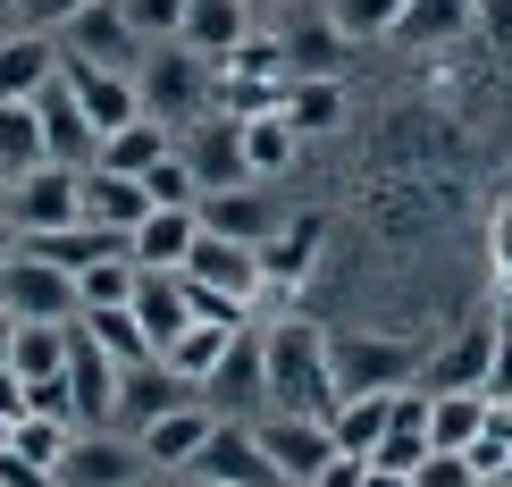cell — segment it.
<instances>
[{"instance_id": "obj_1", "label": "cell", "mask_w": 512, "mask_h": 487, "mask_svg": "<svg viewBox=\"0 0 512 487\" xmlns=\"http://www.w3.org/2000/svg\"><path fill=\"white\" fill-rule=\"evenodd\" d=\"M261 362H269V412H336V370H328V336L311 320H277L261 328Z\"/></svg>"}, {"instance_id": "obj_2", "label": "cell", "mask_w": 512, "mask_h": 487, "mask_svg": "<svg viewBox=\"0 0 512 487\" xmlns=\"http://www.w3.org/2000/svg\"><path fill=\"white\" fill-rule=\"evenodd\" d=\"M185 286H194V311L202 320H227L236 328L252 303H261V286H269V261H261V244H236V236H194V252H185Z\"/></svg>"}, {"instance_id": "obj_3", "label": "cell", "mask_w": 512, "mask_h": 487, "mask_svg": "<svg viewBox=\"0 0 512 487\" xmlns=\"http://www.w3.org/2000/svg\"><path fill=\"white\" fill-rule=\"evenodd\" d=\"M135 93H143V118L194 126L210 101H219V68H210L202 51H185V42H152V51L135 59Z\"/></svg>"}, {"instance_id": "obj_4", "label": "cell", "mask_w": 512, "mask_h": 487, "mask_svg": "<svg viewBox=\"0 0 512 487\" xmlns=\"http://www.w3.org/2000/svg\"><path fill=\"white\" fill-rule=\"evenodd\" d=\"M0 210L17 219V236H51V227H76V219H84V168L42 160V168H26V177H9Z\"/></svg>"}, {"instance_id": "obj_5", "label": "cell", "mask_w": 512, "mask_h": 487, "mask_svg": "<svg viewBox=\"0 0 512 487\" xmlns=\"http://www.w3.org/2000/svg\"><path fill=\"white\" fill-rule=\"evenodd\" d=\"M252 437H261V454L277 462V479H286V487H311L336 454H345V446H336V429H328V420H311V412H261V420H252Z\"/></svg>"}, {"instance_id": "obj_6", "label": "cell", "mask_w": 512, "mask_h": 487, "mask_svg": "<svg viewBox=\"0 0 512 487\" xmlns=\"http://www.w3.org/2000/svg\"><path fill=\"white\" fill-rule=\"evenodd\" d=\"M0 303L17 311V320H76V269H59V261H42L34 244H17L9 261H0Z\"/></svg>"}, {"instance_id": "obj_7", "label": "cell", "mask_w": 512, "mask_h": 487, "mask_svg": "<svg viewBox=\"0 0 512 487\" xmlns=\"http://www.w3.org/2000/svg\"><path fill=\"white\" fill-rule=\"evenodd\" d=\"M177 152H185V168H194L202 194L252 185V168H244V118L236 110H202L194 126H177Z\"/></svg>"}, {"instance_id": "obj_8", "label": "cell", "mask_w": 512, "mask_h": 487, "mask_svg": "<svg viewBox=\"0 0 512 487\" xmlns=\"http://www.w3.org/2000/svg\"><path fill=\"white\" fill-rule=\"evenodd\" d=\"M328 370H336V404L345 395H395L412 378V353L395 336H328Z\"/></svg>"}, {"instance_id": "obj_9", "label": "cell", "mask_w": 512, "mask_h": 487, "mask_svg": "<svg viewBox=\"0 0 512 487\" xmlns=\"http://www.w3.org/2000/svg\"><path fill=\"white\" fill-rule=\"evenodd\" d=\"M59 84L76 93V110L93 118V135H118V126L143 118V93H135V68H93V59H59Z\"/></svg>"}, {"instance_id": "obj_10", "label": "cell", "mask_w": 512, "mask_h": 487, "mask_svg": "<svg viewBox=\"0 0 512 487\" xmlns=\"http://www.w3.org/2000/svg\"><path fill=\"white\" fill-rule=\"evenodd\" d=\"M185 479H210V487H286V479H277V462L261 454V437H252V420H219Z\"/></svg>"}, {"instance_id": "obj_11", "label": "cell", "mask_w": 512, "mask_h": 487, "mask_svg": "<svg viewBox=\"0 0 512 487\" xmlns=\"http://www.w3.org/2000/svg\"><path fill=\"white\" fill-rule=\"evenodd\" d=\"M59 59H93V68H135V59H143V42H135V26H126V9H118V0H84L68 26H59Z\"/></svg>"}, {"instance_id": "obj_12", "label": "cell", "mask_w": 512, "mask_h": 487, "mask_svg": "<svg viewBox=\"0 0 512 487\" xmlns=\"http://www.w3.org/2000/svg\"><path fill=\"white\" fill-rule=\"evenodd\" d=\"M202 404L219 420H261L269 412V362H261V336H236L227 362L202 378Z\"/></svg>"}, {"instance_id": "obj_13", "label": "cell", "mask_w": 512, "mask_h": 487, "mask_svg": "<svg viewBox=\"0 0 512 487\" xmlns=\"http://www.w3.org/2000/svg\"><path fill=\"white\" fill-rule=\"evenodd\" d=\"M152 462H143L135 437H101V429H76L68 454H59V487H135Z\"/></svg>"}, {"instance_id": "obj_14", "label": "cell", "mask_w": 512, "mask_h": 487, "mask_svg": "<svg viewBox=\"0 0 512 487\" xmlns=\"http://www.w3.org/2000/svg\"><path fill=\"white\" fill-rule=\"evenodd\" d=\"M210 429H219V412H210V404H168V412H152L135 429V446H143L152 471H194V454L210 446Z\"/></svg>"}, {"instance_id": "obj_15", "label": "cell", "mask_w": 512, "mask_h": 487, "mask_svg": "<svg viewBox=\"0 0 512 487\" xmlns=\"http://www.w3.org/2000/svg\"><path fill=\"white\" fill-rule=\"evenodd\" d=\"M135 320H143V336H152V353H168L185 328L202 320V311H194V286H185V269H143V278H135Z\"/></svg>"}, {"instance_id": "obj_16", "label": "cell", "mask_w": 512, "mask_h": 487, "mask_svg": "<svg viewBox=\"0 0 512 487\" xmlns=\"http://www.w3.org/2000/svg\"><path fill=\"white\" fill-rule=\"evenodd\" d=\"M59 84V34L9 26L0 34V101H42Z\"/></svg>"}, {"instance_id": "obj_17", "label": "cell", "mask_w": 512, "mask_h": 487, "mask_svg": "<svg viewBox=\"0 0 512 487\" xmlns=\"http://www.w3.org/2000/svg\"><path fill=\"white\" fill-rule=\"evenodd\" d=\"M152 185L143 177H118V168H84V219L110 227V236H135L143 219H152Z\"/></svg>"}, {"instance_id": "obj_18", "label": "cell", "mask_w": 512, "mask_h": 487, "mask_svg": "<svg viewBox=\"0 0 512 487\" xmlns=\"http://www.w3.org/2000/svg\"><path fill=\"white\" fill-rule=\"evenodd\" d=\"M252 34H261L252 26V0H194V9H185V51H202L210 68H227Z\"/></svg>"}, {"instance_id": "obj_19", "label": "cell", "mask_w": 512, "mask_h": 487, "mask_svg": "<svg viewBox=\"0 0 512 487\" xmlns=\"http://www.w3.org/2000/svg\"><path fill=\"white\" fill-rule=\"evenodd\" d=\"M194 236H202V210H194V202H160L152 219L126 236V252H135V269H185Z\"/></svg>"}, {"instance_id": "obj_20", "label": "cell", "mask_w": 512, "mask_h": 487, "mask_svg": "<svg viewBox=\"0 0 512 487\" xmlns=\"http://www.w3.org/2000/svg\"><path fill=\"white\" fill-rule=\"evenodd\" d=\"M194 210H202L210 236H236V244H269V236H277V219H286V210H277L261 185H227V194H202Z\"/></svg>"}, {"instance_id": "obj_21", "label": "cell", "mask_w": 512, "mask_h": 487, "mask_svg": "<svg viewBox=\"0 0 512 487\" xmlns=\"http://www.w3.org/2000/svg\"><path fill=\"white\" fill-rule=\"evenodd\" d=\"M68 404H76V429H101L118 412V362L76 328V353H68Z\"/></svg>"}, {"instance_id": "obj_22", "label": "cell", "mask_w": 512, "mask_h": 487, "mask_svg": "<svg viewBox=\"0 0 512 487\" xmlns=\"http://www.w3.org/2000/svg\"><path fill=\"white\" fill-rule=\"evenodd\" d=\"M34 110H42V152H51L59 168H93V160H101V135H93V118L76 110V93H68V84H51V93H42Z\"/></svg>"}, {"instance_id": "obj_23", "label": "cell", "mask_w": 512, "mask_h": 487, "mask_svg": "<svg viewBox=\"0 0 512 487\" xmlns=\"http://www.w3.org/2000/svg\"><path fill=\"white\" fill-rule=\"evenodd\" d=\"M294 160H303V135H294V118H286V110H244V168H252V185L286 177Z\"/></svg>"}, {"instance_id": "obj_24", "label": "cell", "mask_w": 512, "mask_h": 487, "mask_svg": "<svg viewBox=\"0 0 512 487\" xmlns=\"http://www.w3.org/2000/svg\"><path fill=\"white\" fill-rule=\"evenodd\" d=\"M68 353H76V320H17V345H9V370L26 378H68Z\"/></svg>"}, {"instance_id": "obj_25", "label": "cell", "mask_w": 512, "mask_h": 487, "mask_svg": "<svg viewBox=\"0 0 512 487\" xmlns=\"http://www.w3.org/2000/svg\"><path fill=\"white\" fill-rule=\"evenodd\" d=\"M168 404H185V378L168 370L160 353H152V362H126V370H118V420H126V429H143V420L168 412Z\"/></svg>"}, {"instance_id": "obj_26", "label": "cell", "mask_w": 512, "mask_h": 487, "mask_svg": "<svg viewBox=\"0 0 512 487\" xmlns=\"http://www.w3.org/2000/svg\"><path fill=\"white\" fill-rule=\"evenodd\" d=\"M168 152H177V126L135 118V126H118V135H101V160H93V168H118V177H152Z\"/></svg>"}, {"instance_id": "obj_27", "label": "cell", "mask_w": 512, "mask_h": 487, "mask_svg": "<svg viewBox=\"0 0 512 487\" xmlns=\"http://www.w3.org/2000/svg\"><path fill=\"white\" fill-rule=\"evenodd\" d=\"M277 110L294 118V135H303V143L311 135H336V126H345V76H294Z\"/></svg>"}, {"instance_id": "obj_28", "label": "cell", "mask_w": 512, "mask_h": 487, "mask_svg": "<svg viewBox=\"0 0 512 487\" xmlns=\"http://www.w3.org/2000/svg\"><path fill=\"white\" fill-rule=\"evenodd\" d=\"M479 420H487V387H437V395H429V446L471 454Z\"/></svg>"}, {"instance_id": "obj_29", "label": "cell", "mask_w": 512, "mask_h": 487, "mask_svg": "<svg viewBox=\"0 0 512 487\" xmlns=\"http://www.w3.org/2000/svg\"><path fill=\"white\" fill-rule=\"evenodd\" d=\"M277 42H286V68H294V76H336V68H345V34H336L328 9H319V17H294Z\"/></svg>"}, {"instance_id": "obj_30", "label": "cell", "mask_w": 512, "mask_h": 487, "mask_svg": "<svg viewBox=\"0 0 512 487\" xmlns=\"http://www.w3.org/2000/svg\"><path fill=\"white\" fill-rule=\"evenodd\" d=\"M395 395H403V387H395ZM395 395H345V404L328 412V429H336V446L370 462V454H378V437L395 429Z\"/></svg>"}, {"instance_id": "obj_31", "label": "cell", "mask_w": 512, "mask_h": 487, "mask_svg": "<svg viewBox=\"0 0 512 487\" xmlns=\"http://www.w3.org/2000/svg\"><path fill=\"white\" fill-rule=\"evenodd\" d=\"M319 244H328V210H303V219H277V236L261 244L269 278H303V269L319 261Z\"/></svg>"}, {"instance_id": "obj_32", "label": "cell", "mask_w": 512, "mask_h": 487, "mask_svg": "<svg viewBox=\"0 0 512 487\" xmlns=\"http://www.w3.org/2000/svg\"><path fill=\"white\" fill-rule=\"evenodd\" d=\"M227 345H236V328H227V320H194V328H185V336H177V345H168V353H160V362H168V370H177V378H185V387H202V378H210V370H219V362H227Z\"/></svg>"}, {"instance_id": "obj_33", "label": "cell", "mask_w": 512, "mask_h": 487, "mask_svg": "<svg viewBox=\"0 0 512 487\" xmlns=\"http://www.w3.org/2000/svg\"><path fill=\"white\" fill-rule=\"evenodd\" d=\"M479 26V0H412L403 9V42H420V51H437V42H454V34H471Z\"/></svg>"}, {"instance_id": "obj_34", "label": "cell", "mask_w": 512, "mask_h": 487, "mask_svg": "<svg viewBox=\"0 0 512 487\" xmlns=\"http://www.w3.org/2000/svg\"><path fill=\"white\" fill-rule=\"evenodd\" d=\"M76 328L93 336L101 353L126 370V362H152V336H143V320H135V303H118V311H76Z\"/></svg>"}, {"instance_id": "obj_35", "label": "cell", "mask_w": 512, "mask_h": 487, "mask_svg": "<svg viewBox=\"0 0 512 487\" xmlns=\"http://www.w3.org/2000/svg\"><path fill=\"white\" fill-rule=\"evenodd\" d=\"M487 362H496V328H462L454 345L437 353V370H429V395H437V387H487Z\"/></svg>"}, {"instance_id": "obj_36", "label": "cell", "mask_w": 512, "mask_h": 487, "mask_svg": "<svg viewBox=\"0 0 512 487\" xmlns=\"http://www.w3.org/2000/svg\"><path fill=\"white\" fill-rule=\"evenodd\" d=\"M51 152H42V110L34 101H0V168L9 177H26V168H42Z\"/></svg>"}, {"instance_id": "obj_37", "label": "cell", "mask_w": 512, "mask_h": 487, "mask_svg": "<svg viewBox=\"0 0 512 487\" xmlns=\"http://www.w3.org/2000/svg\"><path fill=\"white\" fill-rule=\"evenodd\" d=\"M68 437H76V420H59V412H17L9 454H26L34 471H51V479H59V454H68Z\"/></svg>"}, {"instance_id": "obj_38", "label": "cell", "mask_w": 512, "mask_h": 487, "mask_svg": "<svg viewBox=\"0 0 512 487\" xmlns=\"http://www.w3.org/2000/svg\"><path fill=\"white\" fill-rule=\"evenodd\" d=\"M135 252H110V261H93V269H76V303L84 311H118V303H135Z\"/></svg>"}, {"instance_id": "obj_39", "label": "cell", "mask_w": 512, "mask_h": 487, "mask_svg": "<svg viewBox=\"0 0 512 487\" xmlns=\"http://www.w3.org/2000/svg\"><path fill=\"white\" fill-rule=\"evenodd\" d=\"M471 471L479 479H512V404H496V395H487V420L471 437Z\"/></svg>"}, {"instance_id": "obj_40", "label": "cell", "mask_w": 512, "mask_h": 487, "mask_svg": "<svg viewBox=\"0 0 512 487\" xmlns=\"http://www.w3.org/2000/svg\"><path fill=\"white\" fill-rule=\"evenodd\" d=\"M403 9H412V0H328V17H336V34H345V42H378V34H395V26H403Z\"/></svg>"}, {"instance_id": "obj_41", "label": "cell", "mask_w": 512, "mask_h": 487, "mask_svg": "<svg viewBox=\"0 0 512 487\" xmlns=\"http://www.w3.org/2000/svg\"><path fill=\"white\" fill-rule=\"evenodd\" d=\"M126 9V26H135V42L152 51V42H185V9L194 0H118Z\"/></svg>"}, {"instance_id": "obj_42", "label": "cell", "mask_w": 512, "mask_h": 487, "mask_svg": "<svg viewBox=\"0 0 512 487\" xmlns=\"http://www.w3.org/2000/svg\"><path fill=\"white\" fill-rule=\"evenodd\" d=\"M412 487H479V471H471V454L429 446V454H420V471H412Z\"/></svg>"}, {"instance_id": "obj_43", "label": "cell", "mask_w": 512, "mask_h": 487, "mask_svg": "<svg viewBox=\"0 0 512 487\" xmlns=\"http://www.w3.org/2000/svg\"><path fill=\"white\" fill-rule=\"evenodd\" d=\"M143 185H152V202H202V185H194V168H185V152H168Z\"/></svg>"}, {"instance_id": "obj_44", "label": "cell", "mask_w": 512, "mask_h": 487, "mask_svg": "<svg viewBox=\"0 0 512 487\" xmlns=\"http://www.w3.org/2000/svg\"><path fill=\"white\" fill-rule=\"evenodd\" d=\"M76 9H84V0H17V26H34V34H59Z\"/></svg>"}, {"instance_id": "obj_45", "label": "cell", "mask_w": 512, "mask_h": 487, "mask_svg": "<svg viewBox=\"0 0 512 487\" xmlns=\"http://www.w3.org/2000/svg\"><path fill=\"white\" fill-rule=\"evenodd\" d=\"M479 34L496 42V51H512V0H479Z\"/></svg>"}, {"instance_id": "obj_46", "label": "cell", "mask_w": 512, "mask_h": 487, "mask_svg": "<svg viewBox=\"0 0 512 487\" xmlns=\"http://www.w3.org/2000/svg\"><path fill=\"white\" fill-rule=\"evenodd\" d=\"M311 487H370V462H361V454H336V462H328V471H319Z\"/></svg>"}, {"instance_id": "obj_47", "label": "cell", "mask_w": 512, "mask_h": 487, "mask_svg": "<svg viewBox=\"0 0 512 487\" xmlns=\"http://www.w3.org/2000/svg\"><path fill=\"white\" fill-rule=\"evenodd\" d=\"M487 395H496V404H512V328L496 336V362H487Z\"/></svg>"}, {"instance_id": "obj_48", "label": "cell", "mask_w": 512, "mask_h": 487, "mask_svg": "<svg viewBox=\"0 0 512 487\" xmlns=\"http://www.w3.org/2000/svg\"><path fill=\"white\" fill-rule=\"evenodd\" d=\"M17 412H26V378L0 362V420H17Z\"/></svg>"}, {"instance_id": "obj_49", "label": "cell", "mask_w": 512, "mask_h": 487, "mask_svg": "<svg viewBox=\"0 0 512 487\" xmlns=\"http://www.w3.org/2000/svg\"><path fill=\"white\" fill-rule=\"evenodd\" d=\"M487 244H496V261L512 269V194H504V210H496V227H487Z\"/></svg>"}, {"instance_id": "obj_50", "label": "cell", "mask_w": 512, "mask_h": 487, "mask_svg": "<svg viewBox=\"0 0 512 487\" xmlns=\"http://www.w3.org/2000/svg\"><path fill=\"white\" fill-rule=\"evenodd\" d=\"M9 345H17V311L0 303V362H9Z\"/></svg>"}, {"instance_id": "obj_51", "label": "cell", "mask_w": 512, "mask_h": 487, "mask_svg": "<svg viewBox=\"0 0 512 487\" xmlns=\"http://www.w3.org/2000/svg\"><path fill=\"white\" fill-rule=\"evenodd\" d=\"M17 244H26V236H17V219H9V210H0V261H9Z\"/></svg>"}, {"instance_id": "obj_52", "label": "cell", "mask_w": 512, "mask_h": 487, "mask_svg": "<svg viewBox=\"0 0 512 487\" xmlns=\"http://www.w3.org/2000/svg\"><path fill=\"white\" fill-rule=\"evenodd\" d=\"M370 487H412V471H378L370 462Z\"/></svg>"}, {"instance_id": "obj_53", "label": "cell", "mask_w": 512, "mask_h": 487, "mask_svg": "<svg viewBox=\"0 0 512 487\" xmlns=\"http://www.w3.org/2000/svg\"><path fill=\"white\" fill-rule=\"evenodd\" d=\"M135 487H168V471H143V479H135Z\"/></svg>"}, {"instance_id": "obj_54", "label": "cell", "mask_w": 512, "mask_h": 487, "mask_svg": "<svg viewBox=\"0 0 512 487\" xmlns=\"http://www.w3.org/2000/svg\"><path fill=\"white\" fill-rule=\"evenodd\" d=\"M0 26H17V0H0Z\"/></svg>"}, {"instance_id": "obj_55", "label": "cell", "mask_w": 512, "mask_h": 487, "mask_svg": "<svg viewBox=\"0 0 512 487\" xmlns=\"http://www.w3.org/2000/svg\"><path fill=\"white\" fill-rule=\"evenodd\" d=\"M9 429H17V420H0V454H9Z\"/></svg>"}, {"instance_id": "obj_56", "label": "cell", "mask_w": 512, "mask_h": 487, "mask_svg": "<svg viewBox=\"0 0 512 487\" xmlns=\"http://www.w3.org/2000/svg\"><path fill=\"white\" fill-rule=\"evenodd\" d=\"M0 194H9V168H0Z\"/></svg>"}, {"instance_id": "obj_57", "label": "cell", "mask_w": 512, "mask_h": 487, "mask_svg": "<svg viewBox=\"0 0 512 487\" xmlns=\"http://www.w3.org/2000/svg\"><path fill=\"white\" fill-rule=\"evenodd\" d=\"M194 487H210V479H194Z\"/></svg>"}]
</instances>
